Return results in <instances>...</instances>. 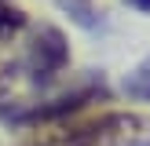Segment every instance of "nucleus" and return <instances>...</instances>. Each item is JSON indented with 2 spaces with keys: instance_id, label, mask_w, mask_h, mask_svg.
Instances as JSON below:
<instances>
[{
  "instance_id": "1",
  "label": "nucleus",
  "mask_w": 150,
  "mask_h": 146,
  "mask_svg": "<svg viewBox=\"0 0 150 146\" xmlns=\"http://www.w3.org/2000/svg\"><path fill=\"white\" fill-rule=\"evenodd\" d=\"M136 124H139L136 117L110 113V117H103V121H95V124H81V128H73V131H59V135L44 139V142H37V146H103L114 135L136 128Z\"/></svg>"
},
{
  "instance_id": "2",
  "label": "nucleus",
  "mask_w": 150,
  "mask_h": 146,
  "mask_svg": "<svg viewBox=\"0 0 150 146\" xmlns=\"http://www.w3.org/2000/svg\"><path fill=\"white\" fill-rule=\"evenodd\" d=\"M66 58H70L66 36L59 33L55 26H44L40 33H37L33 48H29V73H33V80H51L66 66Z\"/></svg>"
},
{
  "instance_id": "3",
  "label": "nucleus",
  "mask_w": 150,
  "mask_h": 146,
  "mask_svg": "<svg viewBox=\"0 0 150 146\" xmlns=\"http://www.w3.org/2000/svg\"><path fill=\"white\" fill-rule=\"evenodd\" d=\"M95 95H103V88H81V91H73V95H62V99H55L51 106H37V110H26V113H15L11 121H15V124L55 121V117H66V113H73V110H81L84 102H92Z\"/></svg>"
},
{
  "instance_id": "4",
  "label": "nucleus",
  "mask_w": 150,
  "mask_h": 146,
  "mask_svg": "<svg viewBox=\"0 0 150 146\" xmlns=\"http://www.w3.org/2000/svg\"><path fill=\"white\" fill-rule=\"evenodd\" d=\"M125 91H128L132 99H139V102H150V55L125 77Z\"/></svg>"
},
{
  "instance_id": "5",
  "label": "nucleus",
  "mask_w": 150,
  "mask_h": 146,
  "mask_svg": "<svg viewBox=\"0 0 150 146\" xmlns=\"http://www.w3.org/2000/svg\"><path fill=\"white\" fill-rule=\"evenodd\" d=\"M22 26H26V15H22L18 7H7V4H0V36L15 33V29H22Z\"/></svg>"
},
{
  "instance_id": "6",
  "label": "nucleus",
  "mask_w": 150,
  "mask_h": 146,
  "mask_svg": "<svg viewBox=\"0 0 150 146\" xmlns=\"http://www.w3.org/2000/svg\"><path fill=\"white\" fill-rule=\"evenodd\" d=\"M62 7H70V15H73L77 22L92 26V7H88V0H62Z\"/></svg>"
},
{
  "instance_id": "7",
  "label": "nucleus",
  "mask_w": 150,
  "mask_h": 146,
  "mask_svg": "<svg viewBox=\"0 0 150 146\" xmlns=\"http://www.w3.org/2000/svg\"><path fill=\"white\" fill-rule=\"evenodd\" d=\"M132 7H136V11H150V0H128Z\"/></svg>"
},
{
  "instance_id": "8",
  "label": "nucleus",
  "mask_w": 150,
  "mask_h": 146,
  "mask_svg": "<svg viewBox=\"0 0 150 146\" xmlns=\"http://www.w3.org/2000/svg\"><path fill=\"white\" fill-rule=\"evenodd\" d=\"M132 146H150V142H132Z\"/></svg>"
}]
</instances>
